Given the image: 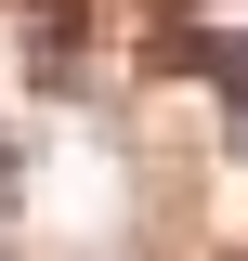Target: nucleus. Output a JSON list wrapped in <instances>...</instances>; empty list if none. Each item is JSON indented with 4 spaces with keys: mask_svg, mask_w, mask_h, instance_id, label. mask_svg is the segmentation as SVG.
Segmentation results:
<instances>
[{
    "mask_svg": "<svg viewBox=\"0 0 248 261\" xmlns=\"http://www.w3.org/2000/svg\"><path fill=\"white\" fill-rule=\"evenodd\" d=\"M209 65H222V92H235V130H248V27H235V39H222V53H209Z\"/></svg>",
    "mask_w": 248,
    "mask_h": 261,
    "instance_id": "nucleus-1",
    "label": "nucleus"
}]
</instances>
